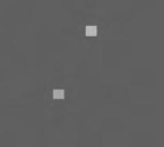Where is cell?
<instances>
[{
  "mask_svg": "<svg viewBox=\"0 0 164 147\" xmlns=\"http://www.w3.org/2000/svg\"><path fill=\"white\" fill-rule=\"evenodd\" d=\"M85 33L87 37H95L98 34V29H96V26H87L85 29Z\"/></svg>",
  "mask_w": 164,
  "mask_h": 147,
  "instance_id": "cell-1",
  "label": "cell"
},
{
  "mask_svg": "<svg viewBox=\"0 0 164 147\" xmlns=\"http://www.w3.org/2000/svg\"><path fill=\"white\" fill-rule=\"evenodd\" d=\"M52 95H54L55 99H62L64 98V90H54Z\"/></svg>",
  "mask_w": 164,
  "mask_h": 147,
  "instance_id": "cell-2",
  "label": "cell"
}]
</instances>
